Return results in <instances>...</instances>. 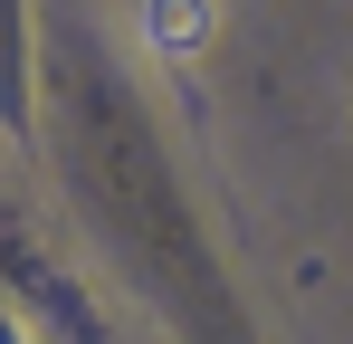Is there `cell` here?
I'll use <instances>...</instances> for the list:
<instances>
[{
    "instance_id": "cell-1",
    "label": "cell",
    "mask_w": 353,
    "mask_h": 344,
    "mask_svg": "<svg viewBox=\"0 0 353 344\" xmlns=\"http://www.w3.org/2000/svg\"><path fill=\"white\" fill-rule=\"evenodd\" d=\"M134 19H143V48L163 57V67H191V57H210V39H220V0H143Z\"/></svg>"
}]
</instances>
